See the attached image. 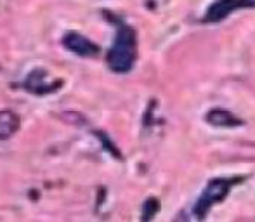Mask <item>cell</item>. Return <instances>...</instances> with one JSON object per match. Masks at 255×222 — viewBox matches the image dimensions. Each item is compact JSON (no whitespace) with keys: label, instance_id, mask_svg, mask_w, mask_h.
Returning a JSON list of instances; mask_svg holds the SVG:
<instances>
[{"label":"cell","instance_id":"2","mask_svg":"<svg viewBox=\"0 0 255 222\" xmlns=\"http://www.w3.org/2000/svg\"><path fill=\"white\" fill-rule=\"evenodd\" d=\"M231 186H233V181H228V179H214V181L208 182L202 198H200L195 205V216L198 217V219H203L212 205L222 202V200L228 196Z\"/></svg>","mask_w":255,"mask_h":222},{"label":"cell","instance_id":"4","mask_svg":"<svg viewBox=\"0 0 255 222\" xmlns=\"http://www.w3.org/2000/svg\"><path fill=\"white\" fill-rule=\"evenodd\" d=\"M63 44L68 51H71L73 54L82 56V57H92L99 52V47L94 42H91L87 37L77 33V31H70V33L64 35Z\"/></svg>","mask_w":255,"mask_h":222},{"label":"cell","instance_id":"8","mask_svg":"<svg viewBox=\"0 0 255 222\" xmlns=\"http://www.w3.org/2000/svg\"><path fill=\"white\" fill-rule=\"evenodd\" d=\"M158 209H160V202L156 198H149L146 200L144 209H142V221H151L156 216Z\"/></svg>","mask_w":255,"mask_h":222},{"label":"cell","instance_id":"6","mask_svg":"<svg viewBox=\"0 0 255 222\" xmlns=\"http://www.w3.org/2000/svg\"><path fill=\"white\" fill-rule=\"evenodd\" d=\"M21 120L16 111L2 110L0 111V141L10 139L17 130H19Z\"/></svg>","mask_w":255,"mask_h":222},{"label":"cell","instance_id":"7","mask_svg":"<svg viewBox=\"0 0 255 222\" xmlns=\"http://www.w3.org/2000/svg\"><path fill=\"white\" fill-rule=\"evenodd\" d=\"M207 121L214 127H236L242 121L236 120L231 114V111L222 110V108H214L207 113Z\"/></svg>","mask_w":255,"mask_h":222},{"label":"cell","instance_id":"5","mask_svg":"<svg viewBox=\"0 0 255 222\" xmlns=\"http://www.w3.org/2000/svg\"><path fill=\"white\" fill-rule=\"evenodd\" d=\"M45 77H47V71H45L44 68H37V70L31 71L26 80H24V89H26L28 92H31V94L44 96L61 87V82H57V84H54V85L47 84Z\"/></svg>","mask_w":255,"mask_h":222},{"label":"cell","instance_id":"1","mask_svg":"<svg viewBox=\"0 0 255 222\" xmlns=\"http://www.w3.org/2000/svg\"><path fill=\"white\" fill-rule=\"evenodd\" d=\"M137 56V37L130 26H120L108 52L106 63L115 73H127L132 70Z\"/></svg>","mask_w":255,"mask_h":222},{"label":"cell","instance_id":"3","mask_svg":"<svg viewBox=\"0 0 255 222\" xmlns=\"http://www.w3.org/2000/svg\"><path fill=\"white\" fill-rule=\"evenodd\" d=\"M252 5H254V0H219V2H215L208 9L205 21L207 23H219L224 17H228L233 10L245 9V7H252Z\"/></svg>","mask_w":255,"mask_h":222}]
</instances>
